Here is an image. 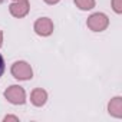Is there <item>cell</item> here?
<instances>
[{"instance_id": "cell-1", "label": "cell", "mask_w": 122, "mask_h": 122, "mask_svg": "<svg viewBox=\"0 0 122 122\" xmlns=\"http://www.w3.org/2000/svg\"><path fill=\"white\" fill-rule=\"evenodd\" d=\"M12 75L19 81H29L33 76V71L27 62L19 60V62H15L12 65Z\"/></svg>"}, {"instance_id": "cell-2", "label": "cell", "mask_w": 122, "mask_h": 122, "mask_svg": "<svg viewBox=\"0 0 122 122\" xmlns=\"http://www.w3.org/2000/svg\"><path fill=\"white\" fill-rule=\"evenodd\" d=\"M86 26L93 32H103L109 26V19L103 13H93L88 17Z\"/></svg>"}, {"instance_id": "cell-3", "label": "cell", "mask_w": 122, "mask_h": 122, "mask_svg": "<svg viewBox=\"0 0 122 122\" xmlns=\"http://www.w3.org/2000/svg\"><path fill=\"white\" fill-rule=\"evenodd\" d=\"M5 98L13 105H23L26 102V92L19 85H12L5 91Z\"/></svg>"}, {"instance_id": "cell-4", "label": "cell", "mask_w": 122, "mask_h": 122, "mask_svg": "<svg viewBox=\"0 0 122 122\" xmlns=\"http://www.w3.org/2000/svg\"><path fill=\"white\" fill-rule=\"evenodd\" d=\"M9 10H10L12 16L17 17V19H22L29 13L30 3H29V0H15V2L9 6Z\"/></svg>"}, {"instance_id": "cell-5", "label": "cell", "mask_w": 122, "mask_h": 122, "mask_svg": "<svg viewBox=\"0 0 122 122\" xmlns=\"http://www.w3.org/2000/svg\"><path fill=\"white\" fill-rule=\"evenodd\" d=\"M35 32L39 36H50L53 33V22L49 17H40L35 22Z\"/></svg>"}, {"instance_id": "cell-6", "label": "cell", "mask_w": 122, "mask_h": 122, "mask_svg": "<svg viewBox=\"0 0 122 122\" xmlns=\"http://www.w3.org/2000/svg\"><path fill=\"white\" fill-rule=\"evenodd\" d=\"M46 101H47V92L42 88H36L30 93V102L35 106H43L46 103Z\"/></svg>"}, {"instance_id": "cell-7", "label": "cell", "mask_w": 122, "mask_h": 122, "mask_svg": "<svg viewBox=\"0 0 122 122\" xmlns=\"http://www.w3.org/2000/svg\"><path fill=\"white\" fill-rule=\"evenodd\" d=\"M108 112L115 118H122V98L115 96L108 103Z\"/></svg>"}, {"instance_id": "cell-8", "label": "cell", "mask_w": 122, "mask_h": 122, "mask_svg": "<svg viewBox=\"0 0 122 122\" xmlns=\"http://www.w3.org/2000/svg\"><path fill=\"white\" fill-rule=\"evenodd\" d=\"M81 10H91L95 7V0H73Z\"/></svg>"}, {"instance_id": "cell-9", "label": "cell", "mask_w": 122, "mask_h": 122, "mask_svg": "<svg viewBox=\"0 0 122 122\" xmlns=\"http://www.w3.org/2000/svg\"><path fill=\"white\" fill-rule=\"evenodd\" d=\"M112 9L115 13L121 15L122 13V0H112Z\"/></svg>"}, {"instance_id": "cell-10", "label": "cell", "mask_w": 122, "mask_h": 122, "mask_svg": "<svg viewBox=\"0 0 122 122\" xmlns=\"http://www.w3.org/2000/svg\"><path fill=\"white\" fill-rule=\"evenodd\" d=\"M3 121H5V122H10V121H13V122H19V118L15 116V115H7V116H5Z\"/></svg>"}, {"instance_id": "cell-11", "label": "cell", "mask_w": 122, "mask_h": 122, "mask_svg": "<svg viewBox=\"0 0 122 122\" xmlns=\"http://www.w3.org/2000/svg\"><path fill=\"white\" fill-rule=\"evenodd\" d=\"M3 72H5V59H3L2 53H0V76L3 75Z\"/></svg>"}, {"instance_id": "cell-12", "label": "cell", "mask_w": 122, "mask_h": 122, "mask_svg": "<svg viewBox=\"0 0 122 122\" xmlns=\"http://www.w3.org/2000/svg\"><path fill=\"white\" fill-rule=\"evenodd\" d=\"M45 2H46L47 5H56V3L60 2V0H45Z\"/></svg>"}, {"instance_id": "cell-13", "label": "cell", "mask_w": 122, "mask_h": 122, "mask_svg": "<svg viewBox=\"0 0 122 122\" xmlns=\"http://www.w3.org/2000/svg\"><path fill=\"white\" fill-rule=\"evenodd\" d=\"M2 45H3V32L0 30V46H2Z\"/></svg>"}, {"instance_id": "cell-14", "label": "cell", "mask_w": 122, "mask_h": 122, "mask_svg": "<svg viewBox=\"0 0 122 122\" xmlns=\"http://www.w3.org/2000/svg\"><path fill=\"white\" fill-rule=\"evenodd\" d=\"M3 2H5V0H0V3H3Z\"/></svg>"}]
</instances>
